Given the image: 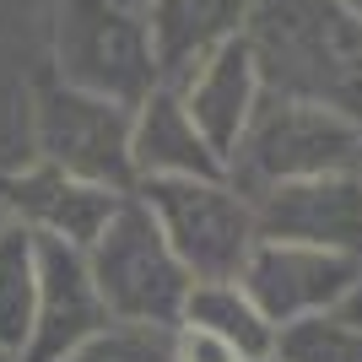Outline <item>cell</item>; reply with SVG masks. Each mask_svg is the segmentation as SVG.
Here are the masks:
<instances>
[{"mask_svg": "<svg viewBox=\"0 0 362 362\" xmlns=\"http://www.w3.org/2000/svg\"><path fill=\"white\" fill-rule=\"evenodd\" d=\"M243 44L259 87L362 124V11L346 0H249Z\"/></svg>", "mask_w": 362, "mask_h": 362, "instance_id": "1", "label": "cell"}, {"mask_svg": "<svg viewBox=\"0 0 362 362\" xmlns=\"http://www.w3.org/2000/svg\"><path fill=\"white\" fill-rule=\"evenodd\" d=\"M335 168H362V124L325 103H303L281 92H259L238 146L227 157V179L243 195H259L287 179H314Z\"/></svg>", "mask_w": 362, "mask_h": 362, "instance_id": "2", "label": "cell"}, {"mask_svg": "<svg viewBox=\"0 0 362 362\" xmlns=\"http://www.w3.org/2000/svg\"><path fill=\"white\" fill-rule=\"evenodd\" d=\"M92 271V287L103 298L108 319H136V325H179L184 298L195 287V276L179 265L173 243L163 238L157 216L146 211V200L130 195L114 206L98 238L81 249Z\"/></svg>", "mask_w": 362, "mask_h": 362, "instance_id": "3", "label": "cell"}, {"mask_svg": "<svg viewBox=\"0 0 362 362\" xmlns=\"http://www.w3.org/2000/svg\"><path fill=\"white\" fill-rule=\"evenodd\" d=\"M136 195L157 216L163 238L173 243L179 265L195 281H227L249 259L259 227H255V200L238 184L216 179H141Z\"/></svg>", "mask_w": 362, "mask_h": 362, "instance_id": "4", "label": "cell"}, {"mask_svg": "<svg viewBox=\"0 0 362 362\" xmlns=\"http://www.w3.org/2000/svg\"><path fill=\"white\" fill-rule=\"evenodd\" d=\"M54 71L65 87L136 108L157 87L141 11L119 0H54Z\"/></svg>", "mask_w": 362, "mask_h": 362, "instance_id": "5", "label": "cell"}, {"mask_svg": "<svg viewBox=\"0 0 362 362\" xmlns=\"http://www.w3.org/2000/svg\"><path fill=\"white\" fill-rule=\"evenodd\" d=\"M33 157L54 163L76 179L108 184V189H136L130 168V108L114 98L81 87H44L33 98Z\"/></svg>", "mask_w": 362, "mask_h": 362, "instance_id": "6", "label": "cell"}, {"mask_svg": "<svg viewBox=\"0 0 362 362\" xmlns=\"http://www.w3.org/2000/svg\"><path fill=\"white\" fill-rule=\"evenodd\" d=\"M357 271H362L357 255H335V249H314V243H292V238H255V249L233 281L249 292V303L281 335L298 319L335 314L346 287L357 281Z\"/></svg>", "mask_w": 362, "mask_h": 362, "instance_id": "7", "label": "cell"}, {"mask_svg": "<svg viewBox=\"0 0 362 362\" xmlns=\"http://www.w3.org/2000/svg\"><path fill=\"white\" fill-rule=\"evenodd\" d=\"M249 200H255L259 238H292V243H314V249L362 259V168L287 179Z\"/></svg>", "mask_w": 362, "mask_h": 362, "instance_id": "8", "label": "cell"}, {"mask_svg": "<svg viewBox=\"0 0 362 362\" xmlns=\"http://www.w3.org/2000/svg\"><path fill=\"white\" fill-rule=\"evenodd\" d=\"M124 195L130 189H108V184L76 179V173H65L54 163H38V157L28 168H16V173H0V206H6V216L22 222L28 233H38V238H60L71 249H87Z\"/></svg>", "mask_w": 362, "mask_h": 362, "instance_id": "9", "label": "cell"}, {"mask_svg": "<svg viewBox=\"0 0 362 362\" xmlns=\"http://www.w3.org/2000/svg\"><path fill=\"white\" fill-rule=\"evenodd\" d=\"M98 325H108V308L92 287L87 255L60 238H38V298H33V330L22 362H60Z\"/></svg>", "mask_w": 362, "mask_h": 362, "instance_id": "10", "label": "cell"}, {"mask_svg": "<svg viewBox=\"0 0 362 362\" xmlns=\"http://www.w3.org/2000/svg\"><path fill=\"white\" fill-rule=\"evenodd\" d=\"M173 92H179V103L189 108V119H195V130L206 136V146H211L216 157H222V168H227V157H233V146H238V136H243V124H249V114H255V103H259V92H265L243 33L227 38L222 49H211Z\"/></svg>", "mask_w": 362, "mask_h": 362, "instance_id": "11", "label": "cell"}, {"mask_svg": "<svg viewBox=\"0 0 362 362\" xmlns=\"http://www.w3.org/2000/svg\"><path fill=\"white\" fill-rule=\"evenodd\" d=\"M130 168L141 179H216L227 173L222 157L206 146L195 130L189 108L179 103V92L157 81V87L130 108Z\"/></svg>", "mask_w": 362, "mask_h": 362, "instance_id": "12", "label": "cell"}, {"mask_svg": "<svg viewBox=\"0 0 362 362\" xmlns=\"http://www.w3.org/2000/svg\"><path fill=\"white\" fill-rule=\"evenodd\" d=\"M249 0H146L141 22H146V44L157 60V81L179 87L211 49L243 33Z\"/></svg>", "mask_w": 362, "mask_h": 362, "instance_id": "13", "label": "cell"}, {"mask_svg": "<svg viewBox=\"0 0 362 362\" xmlns=\"http://www.w3.org/2000/svg\"><path fill=\"white\" fill-rule=\"evenodd\" d=\"M179 319L206 325L211 335H222L227 346H238L249 362L276 351V325L249 303V292H243L233 276H227V281H195L189 298H184V314Z\"/></svg>", "mask_w": 362, "mask_h": 362, "instance_id": "14", "label": "cell"}, {"mask_svg": "<svg viewBox=\"0 0 362 362\" xmlns=\"http://www.w3.org/2000/svg\"><path fill=\"white\" fill-rule=\"evenodd\" d=\"M33 298H38V238L22 222H0V346H28L33 330Z\"/></svg>", "mask_w": 362, "mask_h": 362, "instance_id": "15", "label": "cell"}, {"mask_svg": "<svg viewBox=\"0 0 362 362\" xmlns=\"http://www.w3.org/2000/svg\"><path fill=\"white\" fill-rule=\"evenodd\" d=\"M276 357L281 362H362V325H351L341 314L298 319L276 335Z\"/></svg>", "mask_w": 362, "mask_h": 362, "instance_id": "16", "label": "cell"}, {"mask_svg": "<svg viewBox=\"0 0 362 362\" xmlns=\"http://www.w3.org/2000/svg\"><path fill=\"white\" fill-rule=\"evenodd\" d=\"M168 330L173 325H136V319H108L71 346L60 362H168Z\"/></svg>", "mask_w": 362, "mask_h": 362, "instance_id": "17", "label": "cell"}, {"mask_svg": "<svg viewBox=\"0 0 362 362\" xmlns=\"http://www.w3.org/2000/svg\"><path fill=\"white\" fill-rule=\"evenodd\" d=\"M168 362H249L238 346H227L222 335H211L206 325H189L179 319L168 330Z\"/></svg>", "mask_w": 362, "mask_h": 362, "instance_id": "18", "label": "cell"}, {"mask_svg": "<svg viewBox=\"0 0 362 362\" xmlns=\"http://www.w3.org/2000/svg\"><path fill=\"white\" fill-rule=\"evenodd\" d=\"M341 319H351V325H362V271H357V281L346 287V298H341V308H335Z\"/></svg>", "mask_w": 362, "mask_h": 362, "instance_id": "19", "label": "cell"}, {"mask_svg": "<svg viewBox=\"0 0 362 362\" xmlns=\"http://www.w3.org/2000/svg\"><path fill=\"white\" fill-rule=\"evenodd\" d=\"M0 362H22V357H16V351H6V346H0Z\"/></svg>", "mask_w": 362, "mask_h": 362, "instance_id": "20", "label": "cell"}, {"mask_svg": "<svg viewBox=\"0 0 362 362\" xmlns=\"http://www.w3.org/2000/svg\"><path fill=\"white\" fill-rule=\"evenodd\" d=\"M119 6H130V11H141V6H146V0H119Z\"/></svg>", "mask_w": 362, "mask_h": 362, "instance_id": "21", "label": "cell"}, {"mask_svg": "<svg viewBox=\"0 0 362 362\" xmlns=\"http://www.w3.org/2000/svg\"><path fill=\"white\" fill-rule=\"evenodd\" d=\"M255 362H281V357H276V351H271V357H255Z\"/></svg>", "mask_w": 362, "mask_h": 362, "instance_id": "22", "label": "cell"}, {"mask_svg": "<svg viewBox=\"0 0 362 362\" xmlns=\"http://www.w3.org/2000/svg\"><path fill=\"white\" fill-rule=\"evenodd\" d=\"M346 6H357V11H362V0H346Z\"/></svg>", "mask_w": 362, "mask_h": 362, "instance_id": "23", "label": "cell"}, {"mask_svg": "<svg viewBox=\"0 0 362 362\" xmlns=\"http://www.w3.org/2000/svg\"><path fill=\"white\" fill-rule=\"evenodd\" d=\"M0 222H6V206H0Z\"/></svg>", "mask_w": 362, "mask_h": 362, "instance_id": "24", "label": "cell"}]
</instances>
